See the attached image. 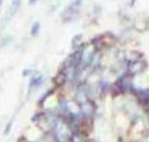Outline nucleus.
<instances>
[{
    "label": "nucleus",
    "instance_id": "f257e3e1",
    "mask_svg": "<svg viewBox=\"0 0 149 142\" xmlns=\"http://www.w3.org/2000/svg\"><path fill=\"white\" fill-rule=\"evenodd\" d=\"M82 6V0H74L64 11V16L68 19L74 17L78 12Z\"/></svg>",
    "mask_w": 149,
    "mask_h": 142
},
{
    "label": "nucleus",
    "instance_id": "f03ea898",
    "mask_svg": "<svg viewBox=\"0 0 149 142\" xmlns=\"http://www.w3.org/2000/svg\"><path fill=\"white\" fill-rule=\"evenodd\" d=\"M19 6H20V0H13V2L12 3V6H11V10H10L11 14L13 13V15H14L18 12Z\"/></svg>",
    "mask_w": 149,
    "mask_h": 142
},
{
    "label": "nucleus",
    "instance_id": "7ed1b4c3",
    "mask_svg": "<svg viewBox=\"0 0 149 142\" xmlns=\"http://www.w3.org/2000/svg\"><path fill=\"white\" fill-rule=\"evenodd\" d=\"M39 29H40V24H39L38 22L34 23V24L33 25V26H32V30H31L32 34H33V35L36 34V33L39 32Z\"/></svg>",
    "mask_w": 149,
    "mask_h": 142
},
{
    "label": "nucleus",
    "instance_id": "20e7f679",
    "mask_svg": "<svg viewBox=\"0 0 149 142\" xmlns=\"http://www.w3.org/2000/svg\"><path fill=\"white\" fill-rule=\"evenodd\" d=\"M37 1H38V0H29V3H30L31 5H33V4H35Z\"/></svg>",
    "mask_w": 149,
    "mask_h": 142
},
{
    "label": "nucleus",
    "instance_id": "39448f33",
    "mask_svg": "<svg viewBox=\"0 0 149 142\" xmlns=\"http://www.w3.org/2000/svg\"><path fill=\"white\" fill-rule=\"evenodd\" d=\"M1 4H2V0H0V6H1Z\"/></svg>",
    "mask_w": 149,
    "mask_h": 142
}]
</instances>
